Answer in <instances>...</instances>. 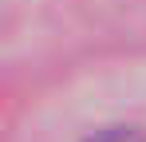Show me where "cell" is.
I'll use <instances>...</instances> for the list:
<instances>
[{"label": "cell", "instance_id": "6da1fadb", "mask_svg": "<svg viewBox=\"0 0 146 142\" xmlns=\"http://www.w3.org/2000/svg\"><path fill=\"white\" fill-rule=\"evenodd\" d=\"M87 142H146V130H138V126H103Z\"/></svg>", "mask_w": 146, "mask_h": 142}]
</instances>
